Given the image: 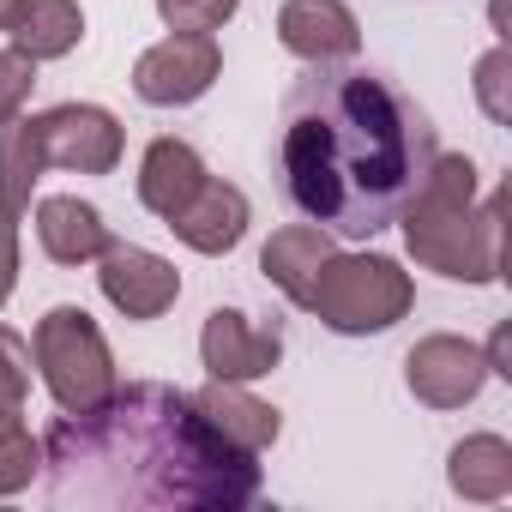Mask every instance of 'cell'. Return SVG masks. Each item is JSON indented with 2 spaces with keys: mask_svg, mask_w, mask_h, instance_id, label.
I'll return each mask as SVG.
<instances>
[{
  "mask_svg": "<svg viewBox=\"0 0 512 512\" xmlns=\"http://www.w3.org/2000/svg\"><path fill=\"white\" fill-rule=\"evenodd\" d=\"M25 392H31V344H25L19 332L0 326V434L19 428Z\"/></svg>",
  "mask_w": 512,
  "mask_h": 512,
  "instance_id": "d6986e66",
  "label": "cell"
},
{
  "mask_svg": "<svg viewBox=\"0 0 512 512\" xmlns=\"http://www.w3.org/2000/svg\"><path fill=\"white\" fill-rule=\"evenodd\" d=\"M19 7H25V0H0V31L13 25V13H19Z\"/></svg>",
  "mask_w": 512,
  "mask_h": 512,
  "instance_id": "d4e9b609",
  "label": "cell"
},
{
  "mask_svg": "<svg viewBox=\"0 0 512 512\" xmlns=\"http://www.w3.org/2000/svg\"><path fill=\"white\" fill-rule=\"evenodd\" d=\"M223 73V49L211 31H175L169 43L145 49L139 67H133V91L157 109H175V103H199Z\"/></svg>",
  "mask_w": 512,
  "mask_h": 512,
  "instance_id": "52a82bcc",
  "label": "cell"
},
{
  "mask_svg": "<svg viewBox=\"0 0 512 512\" xmlns=\"http://www.w3.org/2000/svg\"><path fill=\"white\" fill-rule=\"evenodd\" d=\"M284 187L332 235L368 241L398 223L404 199L440 157L434 121L368 67H308L284 97Z\"/></svg>",
  "mask_w": 512,
  "mask_h": 512,
  "instance_id": "7a4b0ae2",
  "label": "cell"
},
{
  "mask_svg": "<svg viewBox=\"0 0 512 512\" xmlns=\"http://www.w3.org/2000/svg\"><path fill=\"white\" fill-rule=\"evenodd\" d=\"M31 85H37V61L25 49H0V121H13L31 103Z\"/></svg>",
  "mask_w": 512,
  "mask_h": 512,
  "instance_id": "7402d4cb",
  "label": "cell"
},
{
  "mask_svg": "<svg viewBox=\"0 0 512 512\" xmlns=\"http://www.w3.org/2000/svg\"><path fill=\"white\" fill-rule=\"evenodd\" d=\"M7 37L31 61H61V55L79 49L85 13H79V0H25V7L13 13V25H7Z\"/></svg>",
  "mask_w": 512,
  "mask_h": 512,
  "instance_id": "e0dca14e",
  "label": "cell"
},
{
  "mask_svg": "<svg viewBox=\"0 0 512 512\" xmlns=\"http://www.w3.org/2000/svg\"><path fill=\"white\" fill-rule=\"evenodd\" d=\"M49 500L97 512H235L260 494V464L193 392L133 380L91 410H61L43 440Z\"/></svg>",
  "mask_w": 512,
  "mask_h": 512,
  "instance_id": "6da1fadb",
  "label": "cell"
},
{
  "mask_svg": "<svg viewBox=\"0 0 512 512\" xmlns=\"http://www.w3.org/2000/svg\"><path fill=\"white\" fill-rule=\"evenodd\" d=\"M31 356L55 392V404L73 416V410H91L115 392V356L97 332V320L85 308H49L37 320V338H31Z\"/></svg>",
  "mask_w": 512,
  "mask_h": 512,
  "instance_id": "8992f818",
  "label": "cell"
},
{
  "mask_svg": "<svg viewBox=\"0 0 512 512\" xmlns=\"http://www.w3.org/2000/svg\"><path fill=\"white\" fill-rule=\"evenodd\" d=\"M121 163V121L97 103H61L43 115L0 121V205L25 211L43 169L109 175Z\"/></svg>",
  "mask_w": 512,
  "mask_h": 512,
  "instance_id": "277c9868",
  "label": "cell"
},
{
  "mask_svg": "<svg viewBox=\"0 0 512 512\" xmlns=\"http://www.w3.org/2000/svg\"><path fill=\"white\" fill-rule=\"evenodd\" d=\"M416 290L398 272V260H380V253H332V260L314 272L308 290V314H320L332 332L362 338V332H386L410 314Z\"/></svg>",
  "mask_w": 512,
  "mask_h": 512,
  "instance_id": "5b68a950",
  "label": "cell"
},
{
  "mask_svg": "<svg viewBox=\"0 0 512 512\" xmlns=\"http://www.w3.org/2000/svg\"><path fill=\"white\" fill-rule=\"evenodd\" d=\"M169 229H175L193 253H229V247L247 235V193L205 175V187L169 217Z\"/></svg>",
  "mask_w": 512,
  "mask_h": 512,
  "instance_id": "4fadbf2b",
  "label": "cell"
},
{
  "mask_svg": "<svg viewBox=\"0 0 512 512\" xmlns=\"http://www.w3.org/2000/svg\"><path fill=\"white\" fill-rule=\"evenodd\" d=\"M37 464H43V446L25 434V422L0 434V494H19L37 476Z\"/></svg>",
  "mask_w": 512,
  "mask_h": 512,
  "instance_id": "ffe728a7",
  "label": "cell"
},
{
  "mask_svg": "<svg viewBox=\"0 0 512 512\" xmlns=\"http://www.w3.org/2000/svg\"><path fill=\"white\" fill-rule=\"evenodd\" d=\"M452 488L464 500H500L512 494V446L500 434H470L452 446Z\"/></svg>",
  "mask_w": 512,
  "mask_h": 512,
  "instance_id": "ac0fdd59",
  "label": "cell"
},
{
  "mask_svg": "<svg viewBox=\"0 0 512 512\" xmlns=\"http://www.w3.org/2000/svg\"><path fill=\"white\" fill-rule=\"evenodd\" d=\"M404 374H410V392H416L422 404L458 410V404H470V398L482 392L488 362H482V350L464 344V338H422V344L410 350Z\"/></svg>",
  "mask_w": 512,
  "mask_h": 512,
  "instance_id": "30bf717a",
  "label": "cell"
},
{
  "mask_svg": "<svg viewBox=\"0 0 512 512\" xmlns=\"http://www.w3.org/2000/svg\"><path fill=\"white\" fill-rule=\"evenodd\" d=\"M193 404H199L235 446H247L253 458H260V452L278 440V428H284L272 404H260L253 392H241V380H211L205 392H193Z\"/></svg>",
  "mask_w": 512,
  "mask_h": 512,
  "instance_id": "2e32d148",
  "label": "cell"
},
{
  "mask_svg": "<svg viewBox=\"0 0 512 512\" xmlns=\"http://www.w3.org/2000/svg\"><path fill=\"white\" fill-rule=\"evenodd\" d=\"M506 73H512V55H506V43H500V49H488V55H482V67H476V97H482V109H488L494 121H512Z\"/></svg>",
  "mask_w": 512,
  "mask_h": 512,
  "instance_id": "603a6c76",
  "label": "cell"
},
{
  "mask_svg": "<svg viewBox=\"0 0 512 512\" xmlns=\"http://www.w3.org/2000/svg\"><path fill=\"white\" fill-rule=\"evenodd\" d=\"M278 37L308 67H332V61H350L362 49V25H356V13L344 0H284Z\"/></svg>",
  "mask_w": 512,
  "mask_h": 512,
  "instance_id": "8fae6325",
  "label": "cell"
},
{
  "mask_svg": "<svg viewBox=\"0 0 512 512\" xmlns=\"http://www.w3.org/2000/svg\"><path fill=\"white\" fill-rule=\"evenodd\" d=\"M37 241L55 266H85V260H103V253L115 247L109 223L97 205L73 199V193H49L37 199Z\"/></svg>",
  "mask_w": 512,
  "mask_h": 512,
  "instance_id": "7c38bea8",
  "label": "cell"
},
{
  "mask_svg": "<svg viewBox=\"0 0 512 512\" xmlns=\"http://www.w3.org/2000/svg\"><path fill=\"white\" fill-rule=\"evenodd\" d=\"M13 284H19V211L0 205V308H7Z\"/></svg>",
  "mask_w": 512,
  "mask_h": 512,
  "instance_id": "cb8c5ba5",
  "label": "cell"
},
{
  "mask_svg": "<svg viewBox=\"0 0 512 512\" xmlns=\"http://www.w3.org/2000/svg\"><path fill=\"white\" fill-rule=\"evenodd\" d=\"M398 217H404L410 260H422L428 272L458 278V284H494L500 278V260H506V223H500L506 217V187H494L476 205V163L464 151L434 157Z\"/></svg>",
  "mask_w": 512,
  "mask_h": 512,
  "instance_id": "3957f363",
  "label": "cell"
},
{
  "mask_svg": "<svg viewBox=\"0 0 512 512\" xmlns=\"http://www.w3.org/2000/svg\"><path fill=\"white\" fill-rule=\"evenodd\" d=\"M205 187V163L187 139H151L145 163H139V205L157 211L163 223Z\"/></svg>",
  "mask_w": 512,
  "mask_h": 512,
  "instance_id": "5bb4252c",
  "label": "cell"
},
{
  "mask_svg": "<svg viewBox=\"0 0 512 512\" xmlns=\"http://www.w3.org/2000/svg\"><path fill=\"white\" fill-rule=\"evenodd\" d=\"M199 356H205L211 380H241L247 386V380H260V374L278 368L284 338H278V326H253L235 308H211L205 332H199Z\"/></svg>",
  "mask_w": 512,
  "mask_h": 512,
  "instance_id": "9c48e42d",
  "label": "cell"
},
{
  "mask_svg": "<svg viewBox=\"0 0 512 512\" xmlns=\"http://www.w3.org/2000/svg\"><path fill=\"white\" fill-rule=\"evenodd\" d=\"M241 0H157V13L169 31H223L235 19Z\"/></svg>",
  "mask_w": 512,
  "mask_h": 512,
  "instance_id": "44dd1931",
  "label": "cell"
},
{
  "mask_svg": "<svg viewBox=\"0 0 512 512\" xmlns=\"http://www.w3.org/2000/svg\"><path fill=\"white\" fill-rule=\"evenodd\" d=\"M332 235L320 229V223H290V229H278L272 241H266V253H260V272L302 308L308 302V290H314V272L332 260Z\"/></svg>",
  "mask_w": 512,
  "mask_h": 512,
  "instance_id": "9a60e30c",
  "label": "cell"
},
{
  "mask_svg": "<svg viewBox=\"0 0 512 512\" xmlns=\"http://www.w3.org/2000/svg\"><path fill=\"white\" fill-rule=\"evenodd\" d=\"M97 284H103L109 308L127 314V320H157V314H169L175 296H181V272L163 260V253H151V247H121V241L103 253Z\"/></svg>",
  "mask_w": 512,
  "mask_h": 512,
  "instance_id": "ba28073f",
  "label": "cell"
}]
</instances>
